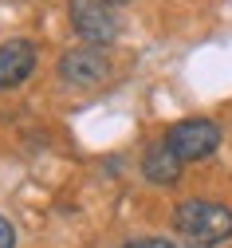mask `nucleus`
Here are the masks:
<instances>
[{"label": "nucleus", "mask_w": 232, "mask_h": 248, "mask_svg": "<svg viewBox=\"0 0 232 248\" xmlns=\"http://www.w3.org/2000/svg\"><path fill=\"white\" fill-rule=\"evenodd\" d=\"M173 229L197 248H217L232 236V209L209 197H189L173 209Z\"/></svg>", "instance_id": "nucleus-1"}, {"label": "nucleus", "mask_w": 232, "mask_h": 248, "mask_svg": "<svg viewBox=\"0 0 232 248\" xmlns=\"http://www.w3.org/2000/svg\"><path fill=\"white\" fill-rule=\"evenodd\" d=\"M165 146H170L181 162H201L220 146V126L213 118H181L165 130Z\"/></svg>", "instance_id": "nucleus-2"}, {"label": "nucleus", "mask_w": 232, "mask_h": 248, "mask_svg": "<svg viewBox=\"0 0 232 248\" xmlns=\"http://www.w3.org/2000/svg\"><path fill=\"white\" fill-rule=\"evenodd\" d=\"M71 24L87 44H110L118 36V16L110 8V0H71Z\"/></svg>", "instance_id": "nucleus-3"}, {"label": "nucleus", "mask_w": 232, "mask_h": 248, "mask_svg": "<svg viewBox=\"0 0 232 248\" xmlns=\"http://www.w3.org/2000/svg\"><path fill=\"white\" fill-rule=\"evenodd\" d=\"M59 79L71 83V87H98L107 75H110V59L103 55V47H71L59 55Z\"/></svg>", "instance_id": "nucleus-4"}, {"label": "nucleus", "mask_w": 232, "mask_h": 248, "mask_svg": "<svg viewBox=\"0 0 232 248\" xmlns=\"http://www.w3.org/2000/svg\"><path fill=\"white\" fill-rule=\"evenodd\" d=\"M31 71H36V44H31V40L0 44V91L20 87Z\"/></svg>", "instance_id": "nucleus-5"}, {"label": "nucleus", "mask_w": 232, "mask_h": 248, "mask_svg": "<svg viewBox=\"0 0 232 248\" xmlns=\"http://www.w3.org/2000/svg\"><path fill=\"white\" fill-rule=\"evenodd\" d=\"M181 158H177V154L170 150V146H150L146 154H142V173L154 181V185H173L177 177H181Z\"/></svg>", "instance_id": "nucleus-6"}, {"label": "nucleus", "mask_w": 232, "mask_h": 248, "mask_svg": "<svg viewBox=\"0 0 232 248\" xmlns=\"http://www.w3.org/2000/svg\"><path fill=\"white\" fill-rule=\"evenodd\" d=\"M122 248H177V244L161 240V236H142V240H126Z\"/></svg>", "instance_id": "nucleus-7"}, {"label": "nucleus", "mask_w": 232, "mask_h": 248, "mask_svg": "<svg viewBox=\"0 0 232 248\" xmlns=\"http://www.w3.org/2000/svg\"><path fill=\"white\" fill-rule=\"evenodd\" d=\"M0 248H16V229L8 217H0Z\"/></svg>", "instance_id": "nucleus-8"}, {"label": "nucleus", "mask_w": 232, "mask_h": 248, "mask_svg": "<svg viewBox=\"0 0 232 248\" xmlns=\"http://www.w3.org/2000/svg\"><path fill=\"white\" fill-rule=\"evenodd\" d=\"M110 4H118V0H110Z\"/></svg>", "instance_id": "nucleus-9"}]
</instances>
